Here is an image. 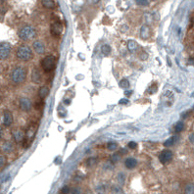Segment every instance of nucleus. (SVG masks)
<instances>
[{"instance_id": "26", "label": "nucleus", "mask_w": 194, "mask_h": 194, "mask_svg": "<svg viewBox=\"0 0 194 194\" xmlns=\"http://www.w3.org/2000/svg\"><path fill=\"white\" fill-rule=\"evenodd\" d=\"M117 148H118V144H117L116 142H114V141L108 142V144H107V149H108L109 151H115Z\"/></svg>"}, {"instance_id": "4", "label": "nucleus", "mask_w": 194, "mask_h": 194, "mask_svg": "<svg viewBox=\"0 0 194 194\" xmlns=\"http://www.w3.org/2000/svg\"><path fill=\"white\" fill-rule=\"evenodd\" d=\"M56 66V58L52 55H48L46 57H44L41 61V67L43 69L44 72H51L52 70H54Z\"/></svg>"}, {"instance_id": "20", "label": "nucleus", "mask_w": 194, "mask_h": 194, "mask_svg": "<svg viewBox=\"0 0 194 194\" xmlns=\"http://www.w3.org/2000/svg\"><path fill=\"white\" fill-rule=\"evenodd\" d=\"M184 194H194V185L192 183H187L185 185Z\"/></svg>"}, {"instance_id": "34", "label": "nucleus", "mask_w": 194, "mask_h": 194, "mask_svg": "<svg viewBox=\"0 0 194 194\" xmlns=\"http://www.w3.org/2000/svg\"><path fill=\"white\" fill-rule=\"evenodd\" d=\"M71 192L72 194H81V189H79V187H74Z\"/></svg>"}, {"instance_id": "6", "label": "nucleus", "mask_w": 194, "mask_h": 194, "mask_svg": "<svg viewBox=\"0 0 194 194\" xmlns=\"http://www.w3.org/2000/svg\"><path fill=\"white\" fill-rule=\"evenodd\" d=\"M63 32V26L60 22H54L50 27V32L54 37H58L61 36Z\"/></svg>"}, {"instance_id": "38", "label": "nucleus", "mask_w": 194, "mask_h": 194, "mask_svg": "<svg viewBox=\"0 0 194 194\" xmlns=\"http://www.w3.org/2000/svg\"><path fill=\"white\" fill-rule=\"evenodd\" d=\"M119 103H120V104H123V105H126V104L128 103V100H127V99H121V100L119 101Z\"/></svg>"}, {"instance_id": "13", "label": "nucleus", "mask_w": 194, "mask_h": 194, "mask_svg": "<svg viewBox=\"0 0 194 194\" xmlns=\"http://www.w3.org/2000/svg\"><path fill=\"white\" fill-rule=\"evenodd\" d=\"M125 166L126 168L129 169V170H132L137 166V161L134 158H127L125 161Z\"/></svg>"}, {"instance_id": "17", "label": "nucleus", "mask_w": 194, "mask_h": 194, "mask_svg": "<svg viewBox=\"0 0 194 194\" xmlns=\"http://www.w3.org/2000/svg\"><path fill=\"white\" fill-rule=\"evenodd\" d=\"M41 4L43 5V7L47 9H53L55 6V3H54L53 0H41Z\"/></svg>"}, {"instance_id": "8", "label": "nucleus", "mask_w": 194, "mask_h": 194, "mask_svg": "<svg viewBox=\"0 0 194 194\" xmlns=\"http://www.w3.org/2000/svg\"><path fill=\"white\" fill-rule=\"evenodd\" d=\"M19 106H20V109H21L22 111L24 112H29V110L32 109V102L31 100H29V98H26V97H23L20 99L19 101Z\"/></svg>"}, {"instance_id": "1", "label": "nucleus", "mask_w": 194, "mask_h": 194, "mask_svg": "<svg viewBox=\"0 0 194 194\" xmlns=\"http://www.w3.org/2000/svg\"><path fill=\"white\" fill-rule=\"evenodd\" d=\"M18 36L20 37V39H22L24 41H28V40H32L36 36V29L32 28V26H26L23 27L18 32Z\"/></svg>"}, {"instance_id": "7", "label": "nucleus", "mask_w": 194, "mask_h": 194, "mask_svg": "<svg viewBox=\"0 0 194 194\" xmlns=\"http://www.w3.org/2000/svg\"><path fill=\"white\" fill-rule=\"evenodd\" d=\"M173 157V154L171 150H164L160 153V155H159V161H160L162 164H167L169 162L172 161V159Z\"/></svg>"}, {"instance_id": "5", "label": "nucleus", "mask_w": 194, "mask_h": 194, "mask_svg": "<svg viewBox=\"0 0 194 194\" xmlns=\"http://www.w3.org/2000/svg\"><path fill=\"white\" fill-rule=\"evenodd\" d=\"M11 45L8 42H1L0 43V59L5 60L7 59L11 53Z\"/></svg>"}, {"instance_id": "12", "label": "nucleus", "mask_w": 194, "mask_h": 194, "mask_svg": "<svg viewBox=\"0 0 194 194\" xmlns=\"http://www.w3.org/2000/svg\"><path fill=\"white\" fill-rule=\"evenodd\" d=\"M32 81L34 83H39L41 82V76H40V73L37 69H33L32 70Z\"/></svg>"}, {"instance_id": "11", "label": "nucleus", "mask_w": 194, "mask_h": 194, "mask_svg": "<svg viewBox=\"0 0 194 194\" xmlns=\"http://www.w3.org/2000/svg\"><path fill=\"white\" fill-rule=\"evenodd\" d=\"M140 36L143 39H146L150 36V29L147 25H143L140 29Z\"/></svg>"}, {"instance_id": "14", "label": "nucleus", "mask_w": 194, "mask_h": 194, "mask_svg": "<svg viewBox=\"0 0 194 194\" xmlns=\"http://www.w3.org/2000/svg\"><path fill=\"white\" fill-rule=\"evenodd\" d=\"M49 94V88L47 86H41L38 90V96L41 99H44L48 96Z\"/></svg>"}, {"instance_id": "15", "label": "nucleus", "mask_w": 194, "mask_h": 194, "mask_svg": "<svg viewBox=\"0 0 194 194\" xmlns=\"http://www.w3.org/2000/svg\"><path fill=\"white\" fill-rule=\"evenodd\" d=\"M13 135H14L15 140H16L17 142L24 141V139H25V135H24L23 131H15L13 132Z\"/></svg>"}, {"instance_id": "39", "label": "nucleus", "mask_w": 194, "mask_h": 194, "mask_svg": "<svg viewBox=\"0 0 194 194\" xmlns=\"http://www.w3.org/2000/svg\"><path fill=\"white\" fill-rule=\"evenodd\" d=\"M131 93H132V91H125V94H126V96H131Z\"/></svg>"}, {"instance_id": "35", "label": "nucleus", "mask_w": 194, "mask_h": 194, "mask_svg": "<svg viewBox=\"0 0 194 194\" xmlns=\"http://www.w3.org/2000/svg\"><path fill=\"white\" fill-rule=\"evenodd\" d=\"M28 141H29V138L24 139V141H23V146H24V148H28V147H29V143Z\"/></svg>"}, {"instance_id": "40", "label": "nucleus", "mask_w": 194, "mask_h": 194, "mask_svg": "<svg viewBox=\"0 0 194 194\" xmlns=\"http://www.w3.org/2000/svg\"><path fill=\"white\" fill-rule=\"evenodd\" d=\"M127 151L126 150V149H125V148H123L122 150L120 151V154H122V155H123V154H127Z\"/></svg>"}, {"instance_id": "42", "label": "nucleus", "mask_w": 194, "mask_h": 194, "mask_svg": "<svg viewBox=\"0 0 194 194\" xmlns=\"http://www.w3.org/2000/svg\"><path fill=\"white\" fill-rule=\"evenodd\" d=\"M65 104H66V105H69V104H70V100H65Z\"/></svg>"}, {"instance_id": "21", "label": "nucleus", "mask_w": 194, "mask_h": 194, "mask_svg": "<svg viewBox=\"0 0 194 194\" xmlns=\"http://www.w3.org/2000/svg\"><path fill=\"white\" fill-rule=\"evenodd\" d=\"M96 163H97V158H95V157H89V158L86 159V165L88 166V167H91V166L96 165Z\"/></svg>"}, {"instance_id": "31", "label": "nucleus", "mask_w": 194, "mask_h": 194, "mask_svg": "<svg viewBox=\"0 0 194 194\" xmlns=\"http://www.w3.org/2000/svg\"><path fill=\"white\" fill-rule=\"evenodd\" d=\"M120 160V154H115V155H113L112 156V159H111V161L113 162V163H116L117 161H119Z\"/></svg>"}, {"instance_id": "22", "label": "nucleus", "mask_w": 194, "mask_h": 194, "mask_svg": "<svg viewBox=\"0 0 194 194\" xmlns=\"http://www.w3.org/2000/svg\"><path fill=\"white\" fill-rule=\"evenodd\" d=\"M101 52L104 55H109L111 53V46L108 45V44H103L101 46Z\"/></svg>"}, {"instance_id": "30", "label": "nucleus", "mask_w": 194, "mask_h": 194, "mask_svg": "<svg viewBox=\"0 0 194 194\" xmlns=\"http://www.w3.org/2000/svg\"><path fill=\"white\" fill-rule=\"evenodd\" d=\"M127 147L129 149H135L137 147V143L134 142V141H131L128 144H127Z\"/></svg>"}, {"instance_id": "19", "label": "nucleus", "mask_w": 194, "mask_h": 194, "mask_svg": "<svg viewBox=\"0 0 194 194\" xmlns=\"http://www.w3.org/2000/svg\"><path fill=\"white\" fill-rule=\"evenodd\" d=\"M183 129H184V124H183V122H177L175 126V131L177 133H180Z\"/></svg>"}, {"instance_id": "37", "label": "nucleus", "mask_w": 194, "mask_h": 194, "mask_svg": "<svg viewBox=\"0 0 194 194\" xmlns=\"http://www.w3.org/2000/svg\"><path fill=\"white\" fill-rule=\"evenodd\" d=\"M140 58H141V60H145V59H147V58H148V54H147L146 52H142V53H141Z\"/></svg>"}, {"instance_id": "29", "label": "nucleus", "mask_w": 194, "mask_h": 194, "mask_svg": "<svg viewBox=\"0 0 194 194\" xmlns=\"http://www.w3.org/2000/svg\"><path fill=\"white\" fill-rule=\"evenodd\" d=\"M136 4L139 6H148L149 1L148 0H136Z\"/></svg>"}, {"instance_id": "43", "label": "nucleus", "mask_w": 194, "mask_h": 194, "mask_svg": "<svg viewBox=\"0 0 194 194\" xmlns=\"http://www.w3.org/2000/svg\"><path fill=\"white\" fill-rule=\"evenodd\" d=\"M151 1H156V0H151Z\"/></svg>"}, {"instance_id": "28", "label": "nucleus", "mask_w": 194, "mask_h": 194, "mask_svg": "<svg viewBox=\"0 0 194 194\" xmlns=\"http://www.w3.org/2000/svg\"><path fill=\"white\" fill-rule=\"evenodd\" d=\"M118 181L120 182V184H124L126 181V175L124 173H119V175H118Z\"/></svg>"}, {"instance_id": "9", "label": "nucleus", "mask_w": 194, "mask_h": 194, "mask_svg": "<svg viewBox=\"0 0 194 194\" xmlns=\"http://www.w3.org/2000/svg\"><path fill=\"white\" fill-rule=\"evenodd\" d=\"M2 124L5 127H10L13 123V115L9 110H4L2 114Z\"/></svg>"}, {"instance_id": "33", "label": "nucleus", "mask_w": 194, "mask_h": 194, "mask_svg": "<svg viewBox=\"0 0 194 194\" xmlns=\"http://www.w3.org/2000/svg\"><path fill=\"white\" fill-rule=\"evenodd\" d=\"M188 140H189V142L192 145H194V132H191L189 135H188Z\"/></svg>"}, {"instance_id": "24", "label": "nucleus", "mask_w": 194, "mask_h": 194, "mask_svg": "<svg viewBox=\"0 0 194 194\" xmlns=\"http://www.w3.org/2000/svg\"><path fill=\"white\" fill-rule=\"evenodd\" d=\"M119 86H120V87H121V88L127 89V88H128L129 86H131V83H129L128 79L124 78V79H122V81L120 82V83H119Z\"/></svg>"}, {"instance_id": "16", "label": "nucleus", "mask_w": 194, "mask_h": 194, "mask_svg": "<svg viewBox=\"0 0 194 194\" xmlns=\"http://www.w3.org/2000/svg\"><path fill=\"white\" fill-rule=\"evenodd\" d=\"M127 49L131 52H135L137 49H138V44L136 41L134 40H129L127 42Z\"/></svg>"}, {"instance_id": "18", "label": "nucleus", "mask_w": 194, "mask_h": 194, "mask_svg": "<svg viewBox=\"0 0 194 194\" xmlns=\"http://www.w3.org/2000/svg\"><path fill=\"white\" fill-rule=\"evenodd\" d=\"M2 150L6 153H10L13 150V145L10 141H6L4 144H2Z\"/></svg>"}, {"instance_id": "36", "label": "nucleus", "mask_w": 194, "mask_h": 194, "mask_svg": "<svg viewBox=\"0 0 194 194\" xmlns=\"http://www.w3.org/2000/svg\"><path fill=\"white\" fill-rule=\"evenodd\" d=\"M5 162H6V159H5V157H4V156H1V157H0V166H1V168L4 166Z\"/></svg>"}, {"instance_id": "32", "label": "nucleus", "mask_w": 194, "mask_h": 194, "mask_svg": "<svg viewBox=\"0 0 194 194\" xmlns=\"http://www.w3.org/2000/svg\"><path fill=\"white\" fill-rule=\"evenodd\" d=\"M61 192H62V194H69V193H70V188H69V186H67V185L63 186V187H62V189H61Z\"/></svg>"}, {"instance_id": "10", "label": "nucleus", "mask_w": 194, "mask_h": 194, "mask_svg": "<svg viewBox=\"0 0 194 194\" xmlns=\"http://www.w3.org/2000/svg\"><path fill=\"white\" fill-rule=\"evenodd\" d=\"M32 47L33 50L36 51L37 54H43L44 51H45V47H44V44L39 41V40H36L32 43Z\"/></svg>"}, {"instance_id": "3", "label": "nucleus", "mask_w": 194, "mask_h": 194, "mask_svg": "<svg viewBox=\"0 0 194 194\" xmlns=\"http://www.w3.org/2000/svg\"><path fill=\"white\" fill-rule=\"evenodd\" d=\"M26 78H27V72H26V69L23 67H17L12 71L11 79L15 83L24 82Z\"/></svg>"}, {"instance_id": "41", "label": "nucleus", "mask_w": 194, "mask_h": 194, "mask_svg": "<svg viewBox=\"0 0 194 194\" xmlns=\"http://www.w3.org/2000/svg\"><path fill=\"white\" fill-rule=\"evenodd\" d=\"M89 2H91V3H93V4H95V3H97L99 0H88Z\"/></svg>"}, {"instance_id": "2", "label": "nucleus", "mask_w": 194, "mask_h": 194, "mask_svg": "<svg viewBox=\"0 0 194 194\" xmlns=\"http://www.w3.org/2000/svg\"><path fill=\"white\" fill-rule=\"evenodd\" d=\"M16 56L21 61H29L32 58V51L28 45H21L17 48Z\"/></svg>"}, {"instance_id": "27", "label": "nucleus", "mask_w": 194, "mask_h": 194, "mask_svg": "<svg viewBox=\"0 0 194 194\" xmlns=\"http://www.w3.org/2000/svg\"><path fill=\"white\" fill-rule=\"evenodd\" d=\"M34 133H36V128L33 127H31L27 131V138H32L34 136Z\"/></svg>"}, {"instance_id": "25", "label": "nucleus", "mask_w": 194, "mask_h": 194, "mask_svg": "<svg viewBox=\"0 0 194 194\" xmlns=\"http://www.w3.org/2000/svg\"><path fill=\"white\" fill-rule=\"evenodd\" d=\"M112 193L113 194H125L124 190L122 189V187L118 186V185H114L112 187Z\"/></svg>"}, {"instance_id": "23", "label": "nucleus", "mask_w": 194, "mask_h": 194, "mask_svg": "<svg viewBox=\"0 0 194 194\" xmlns=\"http://www.w3.org/2000/svg\"><path fill=\"white\" fill-rule=\"evenodd\" d=\"M176 140H177V137L176 136H173L171 138L167 139V140L164 142V145H165L166 147H171V146H173V144L176 143Z\"/></svg>"}]
</instances>
